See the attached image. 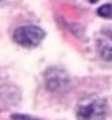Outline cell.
Returning <instances> with one entry per match:
<instances>
[{"instance_id":"cell-6","label":"cell","mask_w":112,"mask_h":120,"mask_svg":"<svg viewBox=\"0 0 112 120\" xmlns=\"http://www.w3.org/2000/svg\"><path fill=\"white\" fill-rule=\"evenodd\" d=\"M88 1H90V3H92V4H95V3L98 1V0H88Z\"/></svg>"},{"instance_id":"cell-7","label":"cell","mask_w":112,"mask_h":120,"mask_svg":"<svg viewBox=\"0 0 112 120\" xmlns=\"http://www.w3.org/2000/svg\"><path fill=\"white\" fill-rule=\"evenodd\" d=\"M0 1H1V0H0Z\"/></svg>"},{"instance_id":"cell-2","label":"cell","mask_w":112,"mask_h":120,"mask_svg":"<svg viewBox=\"0 0 112 120\" xmlns=\"http://www.w3.org/2000/svg\"><path fill=\"white\" fill-rule=\"evenodd\" d=\"M107 112L106 101L101 98L85 99L77 109V116L82 119H100L105 118Z\"/></svg>"},{"instance_id":"cell-5","label":"cell","mask_w":112,"mask_h":120,"mask_svg":"<svg viewBox=\"0 0 112 120\" xmlns=\"http://www.w3.org/2000/svg\"><path fill=\"white\" fill-rule=\"evenodd\" d=\"M97 14L102 18H112V4H105V5L100 6Z\"/></svg>"},{"instance_id":"cell-3","label":"cell","mask_w":112,"mask_h":120,"mask_svg":"<svg viewBox=\"0 0 112 120\" xmlns=\"http://www.w3.org/2000/svg\"><path fill=\"white\" fill-rule=\"evenodd\" d=\"M97 51L105 61H112V28H105L98 33Z\"/></svg>"},{"instance_id":"cell-4","label":"cell","mask_w":112,"mask_h":120,"mask_svg":"<svg viewBox=\"0 0 112 120\" xmlns=\"http://www.w3.org/2000/svg\"><path fill=\"white\" fill-rule=\"evenodd\" d=\"M65 81H67V78L65 76L63 71H60L57 69H51L46 74V85L49 90L55 91L59 90L61 86H63Z\"/></svg>"},{"instance_id":"cell-1","label":"cell","mask_w":112,"mask_h":120,"mask_svg":"<svg viewBox=\"0 0 112 120\" xmlns=\"http://www.w3.org/2000/svg\"><path fill=\"white\" fill-rule=\"evenodd\" d=\"M13 38L15 43H18L21 46L35 48L45 38V31L39 26L25 25V26H20V28L15 30Z\"/></svg>"}]
</instances>
